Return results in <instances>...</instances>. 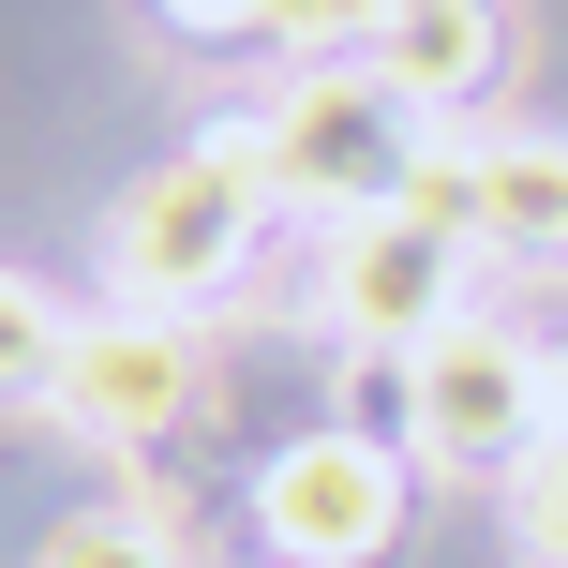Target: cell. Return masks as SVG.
<instances>
[{
  "instance_id": "obj_1",
  "label": "cell",
  "mask_w": 568,
  "mask_h": 568,
  "mask_svg": "<svg viewBox=\"0 0 568 568\" xmlns=\"http://www.w3.org/2000/svg\"><path fill=\"white\" fill-rule=\"evenodd\" d=\"M270 225H284V195H270V105H225L180 165H150L135 195L105 210V284L135 314H195V300H225V284L255 270Z\"/></svg>"
},
{
  "instance_id": "obj_2",
  "label": "cell",
  "mask_w": 568,
  "mask_h": 568,
  "mask_svg": "<svg viewBox=\"0 0 568 568\" xmlns=\"http://www.w3.org/2000/svg\"><path fill=\"white\" fill-rule=\"evenodd\" d=\"M419 150H434V120L404 105L374 60H314L270 105V195L314 210V225H374V210L419 195Z\"/></svg>"
},
{
  "instance_id": "obj_3",
  "label": "cell",
  "mask_w": 568,
  "mask_h": 568,
  "mask_svg": "<svg viewBox=\"0 0 568 568\" xmlns=\"http://www.w3.org/2000/svg\"><path fill=\"white\" fill-rule=\"evenodd\" d=\"M419 225H449L479 270H568V135L554 120H434Z\"/></svg>"
},
{
  "instance_id": "obj_4",
  "label": "cell",
  "mask_w": 568,
  "mask_h": 568,
  "mask_svg": "<svg viewBox=\"0 0 568 568\" xmlns=\"http://www.w3.org/2000/svg\"><path fill=\"white\" fill-rule=\"evenodd\" d=\"M404 449L419 464H479V479H524V464L554 449V359L524 329H494V314L434 329L419 359H404Z\"/></svg>"
},
{
  "instance_id": "obj_5",
  "label": "cell",
  "mask_w": 568,
  "mask_h": 568,
  "mask_svg": "<svg viewBox=\"0 0 568 568\" xmlns=\"http://www.w3.org/2000/svg\"><path fill=\"white\" fill-rule=\"evenodd\" d=\"M404 509H419V449H404V434H359V419L284 434L255 464V539L284 568H374L404 539Z\"/></svg>"
},
{
  "instance_id": "obj_6",
  "label": "cell",
  "mask_w": 568,
  "mask_h": 568,
  "mask_svg": "<svg viewBox=\"0 0 568 568\" xmlns=\"http://www.w3.org/2000/svg\"><path fill=\"white\" fill-rule=\"evenodd\" d=\"M464 255L449 225H419V210H374V225H329V270H314V314H329L359 359H419L434 329H464Z\"/></svg>"
},
{
  "instance_id": "obj_7",
  "label": "cell",
  "mask_w": 568,
  "mask_h": 568,
  "mask_svg": "<svg viewBox=\"0 0 568 568\" xmlns=\"http://www.w3.org/2000/svg\"><path fill=\"white\" fill-rule=\"evenodd\" d=\"M210 404V359L180 314H75V359H60V419L90 434V449H150V434H180Z\"/></svg>"
},
{
  "instance_id": "obj_8",
  "label": "cell",
  "mask_w": 568,
  "mask_h": 568,
  "mask_svg": "<svg viewBox=\"0 0 568 568\" xmlns=\"http://www.w3.org/2000/svg\"><path fill=\"white\" fill-rule=\"evenodd\" d=\"M374 75H389L419 120H479L494 75H509V16H494V0H404L389 45H374Z\"/></svg>"
},
{
  "instance_id": "obj_9",
  "label": "cell",
  "mask_w": 568,
  "mask_h": 568,
  "mask_svg": "<svg viewBox=\"0 0 568 568\" xmlns=\"http://www.w3.org/2000/svg\"><path fill=\"white\" fill-rule=\"evenodd\" d=\"M60 359H75V314L30 270H0V404H60Z\"/></svg>"
},
{
  "instance_id": "obj_10",
  "label": "cell",
  "mask_w": 568,
  "mask_h": 568,
  "mask_svg": "<svg viewBox=\"0 0 568 568\" xmlns=\"http://www.w3.org/2000/svg\"><path fill=\"white\" fill-rule=\"evenodd\" d=\"M30 568H195V539H180L165 509H75Z\"/></svg>"
},
{
  "instance_id": "obj_11",
  "label": "cell",
  "mask_w": 568,
  "mask_h": 568,
  "mask_svg": "<svg viewBox=\"0 0 568 568\" xmlns=\"http://www.w3.org/2000/svg\"><path fill=\"white\" fill-rule=\"evenodd\" d=\"M389 16H404V0H284V45H300V75H314V60H374Z\"/></svg>"
},
{
  "instance_id": "obj_12",
  "label": "cell",
  "mask_w": 568,
  "mask_h": 568,
  "mask_svg": "<svg viewBox=\"0 0 568 568\" xmlns=\"http://www.w3.org/2000/svg\"><path fill=\"white\" fill-rule=\"evenodd\" d=\"M509 539H524V568H568V434L509 479Z\"/></svg>"
},
{
  "instance_id": "obj_13",
  "label": "cell",
  "mask_w": 568,
  "mask_h": 568,
  "mask_svg": "<svg viewBox=\"0 0 568 568\" xmlns=\"http://www.w3.org/2000/svg\"><path fill=\"white\" fill-rule=\"evenodd\" d=\"M180 45H284V0H165Z\"/></svg>"
},
{
  "instance_id": "obj_14",
  "label": "cell",
  "mask_w": 568,
  "mask_h": 568,
  "mask_svg": "<svg viewBox=\"0 0 568 568\" xmlns=\"http://www.w3.org/2000/svg\"><path fill=\"white\" fill-rule=\"evenodd\" d=\"M554 434H568V344H554Z\"/></svg>"
}]
</instances>
